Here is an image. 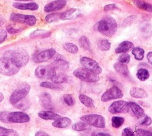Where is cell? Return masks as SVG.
Here are the masks:
<instances>
[{"instance_id":"6da1fadb","label":"cell","mask_w":152,"mask_h":136,"mask_svg":"<svg viewBox=\"0 0 152 136\" xmlns=\"http://www.w3.org/2000/svg\"><path fill=\"white\" fill-rule=\"evenodd\" d=\"M4 57L10 59L16 66L20 68L28 64L29 60L28 53L23 48H17L5 51L4 54Z\"/></svg>"},{"instance_id":"7a4b0ae2","label":"cell","mask_w":152,"mask_h":136,"mask_svg":"<svg viewBox=\"0 0 152 136\" xmlns=\"http://www.w3.org/2000/svg\"><path fill=\"white\" fill-rule=\"evenodd\" d=\"M30 118L28 114L22 111H1L0 121L4 123H27L29 122Z\"/></svg>"},{"instance_id":"3957f363","label":"cell","mask_w":152,"mask_h":136,"mask_svg":"<svg viewBox=\"0 0 152 136\" xmlns=\"http://www.w3.org/2000/svg\"><path fill=\"white\" fill-rule=\"evenodd\" d=\"M118 25L115 20L110 17H104L99 21L97 29L100 33L105 37H112L115 33Z\"/></svg>"},{"instance_id":"277c9868","label":"cell","mask_w":152,"mask_h":136,"mask_svg":"<svg viewBox=\"0 0 152 136\" xmlns=\"http://www.w3.org/2000/svg\"><path fill=\"white\" fill-rule=\"evenodd\" d=\"M20 67L5 57L0 58V73L6 76H13L20 71Z\"/></svg>"},{"instance_id":"5b68a950","label":"cell","mask_w":152,"mask_h":136,"mask_svg":"<svg viewBox=\"0 0 152 136\" xmlns=\"http://www.w3.org/2000/svg\"><path fill=\"white\" fill-rule=\"evenodd\" d=\"M31 87L27 83L21 84L16 88L10 96V102L12 105H15L18 102L23 99L30 90Z\"/></svg>"},{"instance_id":"8992f818","label":"cell","mask_w":152,"mask_h":136,"mask_svg":"<svg viewBox=\"0 0 152 136\" xmlns=\"http://www.w3.org/2000/svg\"><path fill=\"white\" fill-rule=\"evenodd\" d=\"M74 75L80 80L86 82H96L99 80L98 75L86 69L85 68H78L74 70Z\"/></svg>"},{"instance_id":"52a82bcc","label":"cell","mask_w":152,"mask_h":136,"mask_svg":"<svg viewBox=\"0 0 152 136\" xmlns=\"http://www.w3.org/2000/svg\"><path fill=\"white\" fill-rule=\"evenodd\" d=\"M80 119L89 126L99 127V128H104L105 126V118L98 114H89V115L83 116L81 117Z\"/></svg>"},{"instance_id":"ba28073f","label":"cell","mask_w":152,"mask_h":136,"mask_svg":"<svg viewBox=\"0 0 152 136\" xmlns=\"http://www.w3.org/2000/svg\"><path fill=\"white\" fill-rule=\"evenodd\" d=\"M56 75V70L48 65H41L35 70V75L39 79H52Z\"/></svg>"},{"instance_id":"9c48e42d","label":"cell","mask_w":152,"mask_h":136,"mask_svg":"<svg viewBox=\"0 0 152 136\" xmlns=\"http://www.w3.org/2000/svg\"><path fill=\"white\" fill-rule=\"evenodd\" d=\"M10 20L14 22L23 23L29 26H33L36 23L37 19L34 15H23L13 13L10 15Z\"/></svg>"},{"instance_id":"30bf717a","label":"cell","mask_w":152,"mask_h":136,"mask_svg":"<svg viewBox=\"0 0 152 136\" xmlns=\"http://www.w3.org/2000/svg\"><path fill=\"white\" fill-rule=\"evenodd\" d=\"M80 63L86 69L98 75L102 73V67L97 62L89 57H82L80 59Z\"/></svg>"},{"instance_id":"8fae6325","label":"cell","mask_w":152,"mask_h":136,"mask_svg":"<svg viewBox=\"0 0 152 136\" xmlns=\"http://www.w3.org/2000/svg\"><path fill=\"white\" fill-rule=\"evenodd\" d=\"M123 96L124 94L121 90L118 87L113 86L104 93L101 98V100L102 102H105L112 100L121 98Z\"/></svg>"},{"instance_id":"7c38bea8","label":"cell","mask_w":152,"mask_h":136,"mask_svg":"<svg viewBox=\"0 0 152 136\" xmlns=\"http://www.w3.org/2000/svg\"><path fill=\"white\" fill-rule=\"evenodd\" d=\"M109 112L111 114H124L129 112V108L128 106V102L126 101H116L112 103L108 108Z\"/></svg>"},{"instance_id":"4fadbf2b","label":"cell","mask_w":152,"mask_h":136,"mask_svg":"<svg viewBox=\"0 0 152 136\" xmlns=\"http://www.w3.org/2000/svg\"><path fill=\"white\" fill-rule=\"evenodd\" d=\"M55 54L56 51L53 49V48H50V49L45 50L36 54L34 56L33 60L35 62H37V63L46 62L51 58H53V56L55 55Z\"/></svg>"},{"instance_id":"5bb4252c","label":"cell","mask_w":152,"mask_h":136,"mask_svg":"<svg viewBox=\"0 0 152 136\" xmlns=\"http://www.w3.org/2000/svg\"><path fill=\"white\" fill-rule=\"evenodd\" d=\"M66 0H56L45 5L44 11L45 12H54L60 10L66 6Z\"/></svg>"},{"instance_id":"9a60e30c","label":"cell","mask_w":152,"mask_h":136,"mask_svg":"<svg viewBox=\"0 0 152 136\" xmlns=\"http://www.w3.org/2000/svg\"><path fill=\"white\" fill-rule=\"evenodd\" d=\"M80 10L78 9H69L66 12L61 13V20H74L80 15Z\"/></svg>"},{"instance_id":"2e32d148","label":"cell","mask_w":152,"mask_h":136,"mask_svg":"<svg viewBox=\"0 0 152 136\" xmlns=\"http://www.w3.org/2000/svg\"><path fill=\"white\" fill-rule=\"evenodd\" d=\"M39 102L41 105L45 109L51 110L53 108L52 100H51V95L47 92H43L39 96Z\"/></svg>"},{"instance_id":"e0dca14e","label":"cell","mask_w":152,"mask_h":136,"mask_svg":"<svg viewBox=\"0 0 152 136\" xmlns=\"http://www.w3.org/2000/svg\"><path fill=\"white\" fill-rule=\"evenodd\" d=\"M13 7L16 9L21 10H31L36 11L38 9L39 5L35 2L28 3V4H23V3H13Z\"/></svg>"},{"instance_id":"ac0fdd59","label":"cell","mask_w":152,"mask_h":136,"mask_svg":"<svg viewBox=\"0 0 152 136\" xmlns=\"http://www.w3.org/2000/svg\"><path fill=\"white\" fill-rule=\"evenodd\" d=\"M72 123V120L66 117H60L52 124L53 126L57 128H65L69 126Z\"/></svg>"},{"instance_id":"d6986e66","label":"cell","mask_w":152,"mask_h":136,"mask_svg":"<svg viewBox=\"0 0 152 136\" xmlns=\"http://www.w3.org/2000/svg\"><path fill=\"white\" fill-rule=\"evenodd\" d=\"M38 116L39 118L45 120H56L59 118H60V116L57 114L56 113L51 111H42L38 113Z\"/></svg>"},{"instance_id":"ffe728a7","label":"cell","mask_w":152,"mask_h":136,"mask_svg":"<svg viewBox=\"0 0 152 136\" xmlns=\"http://www.w3.org/2000/svg\"><path fill=\"white\" fill-rule=\"evenodd\" d=\"M130 95L131 96L135 98H145L148 97V94L144 90L138 88V87H133L130 90Z\"/></svg>"},{"instance_id":"44dd1931","label":"cell","mask_w":152,"mask_h":136,"mask_svg":"<svg viewBox=\"0 0 152 136\" xmlns=\"http://www.w3.org/2000/svg\"><path fill=\"white\" fill-rule=\"evenodd\" d=\"M128 106L129 108L131 109L132 111H133V113L134 114V115L136 116L138 118H141V117L143 116L145 114L143 109L141 106H140L139 105L137 104L136 103L130 102H128Z\"/></svg>"},{"instance_id":"7402d4cb","label":"cell","mask_w":152,"mask_h":136,"mask_svg":"<svg viewBox=\"0 0 152 136\" xmlns=\"http://www.w3.org/2000/svg\"><path fill=\"white\" fill-rule=\"evenodd\" d=\"M134 47V44L129 41H124L119 45L115 48V52L116 53H124L129 51L132 48Z\"/></svg>"},{"instance_id":"603a6c76","label":"cell","mask_w":152,"mask_h":136,"mask_svg":"<svg viewBox=\"0 0 152 136\" xmlns=\"http://www.w3.org/2000/svg\"><path fill=\"white\" fill-rule=\"evenodd\" d=\"M113 68L117 72L125 76V77H127L129 74L128 67H127L126 64L120 63V62H116V63L114 64Z\"/></svg>"},{"instance_id":"cb8c5ba5","label":"cell","mask_w":152,"mask_h":136,"mask_svg":"<svg viewBox=\"0 0 152 136\" xmlns=\"http://www.w3.org/2000/svg\"><path fill=\"white\" fill-rule=\"evenodd\" d=\"M54 69H58L61 70H67L69 69L68 62L62 59H58L54 61L52 64Z\"/></svg>"},{"instance_id":"d4e9b609","label":"cell","mask_w":152,"mask_h":136,"mask_svg":"<svg viewBox=\"0 0 152 136\" xmlns=\"http://www.w3.org/2000/svg\"><path fill=\"white\" fill-rule=\"evenodd\" d=\"M79 99H80V102L82 103L83 105H85L86 107L88 108H94V100H92L91 98L86 96L84 94H80L79 96Z\"/></svg>"},{"instance_id":"484cf974","label":"cell","mask_w":152,"mask_h":136,"mask_svg":"<svg viewBox=\"0 0 152 136\" xmlns=\"http://www.w3.org/2000/svg\"><path fill=\"white\" fill-rule=\"evenodd\" d=\"M134 4H135V6L140 8L141 9L151 12V5L148 4V3L141 1V0H134Z\"/></svg>"},{"instance_id":"4316f807","label":"cell","mask_w":152,"mask_h":136,"mask_svg":"<svg viewBox=\"0 0 152 136\" xmlns=\"http://www.w3.org/2000/svg\"><path fill=\"white\" fill-rule=\"evenodd\" d=\"M137 77L141 81H145L150 78V72L145 69H140L137 72Z\"/></svg>"},{"instance_id":"83f0119b","label":"cell","mask_w":152,"mask_h":136,"mask_svg":"<svg viewBox=\"0 0 152 136\" xmlns=\"http://www.w3.org/2000/svg\"><path fill=\"white\" fill-rule=\"evenodd\" d=\"M40 86L49 89L57 90H61L63 89V87H62L60 84L50 82H43L40 84Z\"/></svg>"},{"instance_id":"f1b7e54d","label":"cell","mask_w":152,"mask_h":136,"mask_svg":"<svg viewBox=\"0 0 152 136\" xmlns=\"http://www.w3.org/2000/svg\"><path fill=\"white\" fill-rule=\"evenodd\" d=\"M0 136H20L18 133L12 129L5 128L0 126Z\"/></svg>"},{"instance_id":"f546056e","label":"cell","mask_w":152,"mask_h":136,"mask_svg":"<svg viewBox=\"0 0 152 136\" xmlns=\"http://www.w3.org/2000/svg\"><path fill=\"white\" fill-rule=\"evenodd\" d=\"M79 43L81 47L86 51L91 50V44L89 39L86 36H81L79 40Z\"/></svg>"},{"instance_id":"4dcf8cb0","label":"cell","mask_w":152,"mask_h":136,"mask_svg":"<svg viewBox=\"0 0 152 136\" xmlns=\"http://www.w3.org/2000/svg\"><path fill=\"white\" fill-rule=\"evenodd\" d=\"M97 47L99 50L103 51H108L111 47V43L106 39L100 40L97 43Z\"/></svg>"},{"instance_id":"1f68e13d","label":"cell","mask_w":152,"mask_h":136,"mask_svg":"<svg viewBox=\"0 0 152 136\" xmlns=\"http://www.w3.org/2000/svg\"><path fill=\"white\" fill-rule=\"evenodd\" d=\"M45 21L48 23H53L61 20V13H53L46 15Z\"/></svg>"},{"instance_id":"d6a6232c","label":"cell","mask_w":152,"mask_h":136,"mask_svg":"<svg viewBox=\"0 0 152 136\" xmlns=\"http://www.w3.org/2000/svg\"><path fill=\"white\" fill-rule=\"evenodd\" d=\"M51 80H52L53 83L59 84L66 82L68 80V78L67 77V76L64 74H58L56 75L55 77H54Z\"/></svg>"},{"instance_id":"836d02e7","label":"cell","mask_w":152,"mask_h":136,"mask_svg":"<svg viewBox=\"0 0 152 136\" xmlns=\"http://www.w3.org/2000/svg\"><path fill=\"white\" fill-rule=\"evenodd\" d=\"M144 53L145 51L142 48L136 47L134 48L132 51V53L134 54L135 58L137 61H142L144 57Z\"/></svg>"},{"instance_id":"e575fe53","label":"cell","mask_w":152,"mask_h":136,"mask_svg":"<svg viewBox=\"0 0 152 136\" xmlns=\"http://www.w3.org/2000/svg\"><path fill=\"white\" fill-rule=\"evenodd\" d=\"M63 47L67 52L72 54L77 53L78 51V47H77V45L71 43H65L64 45H63Z\"/></svg>"},{"instance_id":"d590c367","label":"cell","mask_w":152,"mask_h":136,"mask_svg":"<svg viewBox=\"0 0 152 136\" xmlns=\"http://www.w3.org/2000/svg\"><path fill=\"white\" fill-rule=\"evenodd\" d=\"M125 122V119L122 117L114 116L112 118V126L115 128H119L122 125L124 124Z\"/></svg>"},{"instance_id":"8d00e7d4","label":"cell","mask_w":152,"mask_h":136,"mask_svg":"<svg viewBox=\"0 0 152 136\" xmlns=\"http://www.w3.org/2000/svg\"><path fill=\"white\" fill-rule=\"evenodd\" d=\"M72 129L77 132H83L88 129V125L83 122H79L73 125Z\"/></svg>"},{"instance_id":"74e56055","label":"cell","mask_w":152,"mask_h":136,"mask_svg":"<svg viewBox=\"0 0 152 136\" xmlns=\"http://www.w3.org/2000/svg\"><path fill=\"white\" fill-rule=\"evenodd\" d=\"M139 124L140 125H142V126H150V125L151 124V119L150 117L144 114L143 116L140 118Z\"/></svg>"},{"instance_id":"f35d334b","label":"cell","mask_w":152,"mask_h":136,"mask_svg":"<svg viewBox=\"0 0 152 136\" xmlns=\"http://www.w3.org/2000/svg\"><path fill=\"white\" fill-rule=\"evenodd\" d=\"M64 100L65 103H66L67 106H74L75 103V99L71 94H65L64 96Z\"/></svg>"},{"instance_id":"ab89813d","label":"cell","mask_w":152,"mask_h":136,"mask_svg":"<svg viewBox=\"0 0 152 136\" xmlns=\"http://www.w3.org/2000/svg\"><path fill=\"white\" fill-rule=\"evenodd\" d=\"M118 61H119V62H120V63H123V64L128 63L130 61L129 54H126V53H124L121 54V55L119 56Z\"/></svg>"},{"instance_id":"60d3db41","label":"cell","mask_w":152,"mask_h":136,"mask_svg":"<svg viewBox=\"0 0 152 136\" xmlns=\"http://www.w3.org/2000/svg\"><path fill=\"white\" fill-rule=\"evenodd\" d=\"M28 101H26V100L22 99L20 100V102H18L17 104H15V107L18 108V109H20V110H24L28 108Z\"/></svg>"},{"instance_id":"b9f144b4","label":"cell","mask_w":152,"mask_h":136,"mask_svg":"<svg viewBox=\"0 0 152 136\" xmlns=\"http://www.w3.org/2000/svg\"><path fill=\"white\" fill-rule=\"evenodd\" d=\"M20 31H21V29L20 28V27H18L17 26L9 25L7 27V31L11 34L16 33L20 32Z\"/></svg>"},{"instance_id":"7bdbcfd3","label":"cell","mask_w":152,"mask_h":136,"mask_svg":"<svg viewBox=\"0 0 152 136\" xmlns=\"http://www.w3.org/2000/svg\"><path fill=\"white\" fill-rule=\"evenodd\" d=\"M137 136H152V134L151 132L147 131V130L139 129L136 132Z\"/></svg>"},{"instance_id":"ee69618b","label":"cell","mask_w":152,"mask_h":136,"mask_svg":"<svg viewBox=\"0 0 152 136\" xmlns=\"http://www.w3.org/2000/svg\"><path fill=\"white\" fill-rule=\"evenodd\" d=\"M7 33L5 29H0V43L4 42L7 39Z\"/></svg>"},{"instance_id":"f6af8a7d","label":"cell","mask_w":152,"mask_h":136,"mask_svg":"<svg viewBox=\"0 0 152 136\" xmlns=\"http://www.w3.org/2000/svg\"><path fill=\"white\" fill-rule=\"evenodd\" d=\"M121 136H135L134 132L130 128H125L122 132Z\"/></svg>"},{"instance_id":"bcb514c9","label":"cell","mask_w":152,"mask_h":136,"mask_svg":"<svg viewBox=\"0 0 152 136\" xmlns=\"http://www.w3.org/2000/svg\"><path fill=\"white\" fill-rule=\"evenodd\" d=\"M116 7H117L115 4H108L104 7V10L105 12H109V11H112L114 9H115Z\"/></svg>"},{"instance_id":"7dc6e473","label":"cell","mask_w":152,"mask_h":136,"mask_svg":"<svg viewBox=\"0 0 152 136\" xmlns=\"http://www.w3.org/2000/svg\"><path fill=\"white\" fill-rule=\"evenodd\" d=\"M35 136H51L49 135L47 133H45V132H42V131H39L37 132Z\"/></svg>"},{"instance_id":"c3c4849f","label":"cell","mask_w":152,"mask_h":136,"mask_svg":"<svg viewBox=\"0 0 152 136\" xmlns=\"http://www.w3.org/2000/svg\"><path fill=\"white\" fill-rule=\"evenodd\" d=\"M152 56V52H150L148 54H147V58H148V60L149 61V62H150V64L152 63V58L151 56Z\"/></svg>"},{"instance_id":"681fc988","label":"cell","mask_w":152,"mask_h":136,"mask_svg":"<svg viewBox=\"0 0 152 136\" xmlns=\"http://www.w3.org/2000/svg\"><path fill=\"white\" fill-rule=\"evenodd\" d=\"M96 136H112V135H110L109 134H107V133H98V134H96Z\"/></svg>"},{"instance_id":"f907efd6","label":"cell","mask_w":152,"mask_h":136,"mask_svg":"<svg viewBox=\"0 0 152 136\" xmlns=\"http://www.w3.org/2000/svg\"><path fill=\"white\" fill-rule=\"evenodd\" d=\"M4 23H5V20H4V19L2 17H1V16H0V26L2 25L3 24H4Z\"/></svg>"},{"instance_id":"816d5d0a","label":"cell","mask_w":152,"mask_h":136,"mask_svg":"<svg viewBox=\"0 0 152 136\" xmlns=\"http://www.w3.org/2000/svg\"><path fill=\"white\" fill-rule=\"evenodd\" d=\"M4 95H3V94L0 92V103H1L3 101V100H4Z\"/></svg>"},{"instance_id":"f5cc1de1","label":"cell","mask_w":152,"mask_h":136,"mask_svg":"<svg viewBox=\"0 0 152 136\" xmlns=\"http://www.w3.org/2000/svg\"><path fill=\"white\" fill-rule=\"evenodd\" d=\"M15 1H31L33 0H15Z\"/></svg>"}]
</instances>
